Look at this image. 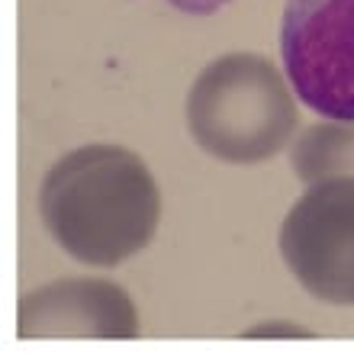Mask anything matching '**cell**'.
<instances>
[{
	"label": "cell",
	"instance_id": "1",
	"mask_svg": "<svg viewBox=\"0 0 354 354\" xmlns=\"http://www.w3.org/2000/svg\"><path fill=\"white\" fill-rule=\"evenodd\" d=\"M39 213L75 261L116 268L155 239L161 194L139 155L120 145H84L48 168Z\"/></svg>",
	"mask_w": 354,
	"mask_h": 354
},
{
	"label": "cell",
	"instance_id": "2",
	"mask_svg": "<svg viewBox=\"0 0 354 354\" xmlns=\"http://www.w3.org/2000/svg\"><path fill=\"white\" fill-rule=\"evenodd\" d=\"M293 93L268 58L223 55L209 62L187 97V126L203 151L229 165L277 155L297 129Z\"/></svg>",
	"mask_w": 354,
	"mask_h": 354
},
{
	"label": "cell",
	"instance_id": "3",
	"mask_svg": "<svg viewBox=\"0 0 354 354\" xmlns=\"http://www.w3.org/2000/svg\"><path fill=\"white\" fill-rule=\"evenodd\" d=\"M280 52L309 110L354 120V0H287Z\"/></svg>",
	"mask_w": 354,
	"mask_h": 354
},
{
	"label": "cell",
	"instance_id": "4",
	"mask_svg": "<svg viewBox=\"0 0 354 354\" xmlns=\"http://www.w3.org/2000/svg\"><path fill=\"white\" fill-rule=\"evenodd\" d=\"M280 254L316 299L354 306V177L309 184L280 225Z\"/></svg>",
	"mask_w": 354,
	"mask_h": 354
},
{
	"label": "cell",
	"instance_id": "5",
	"mask_svg": "<svg viewBox=\"0 0 354 354\" xmlns=\"http://www.w3.org/2000/svg\"><path fill=\"white\" fill-rule=\"evenodd\" d=\"M19 338H136L139 313L110 280H62L19 299Z\"/></svg>",
	"mask_w": 354,
	"mask_h": 354
},
{
	"label": "cell",
	"instance_id": "6",
	"mask_svg": "<svg viewBox=\"0 0 354 354\" xmlns=\"http://www.w3.org/2000/svg\"><path fill=\"white\" fill-rule=\"evenodd\" d=\"M293 171L303 184L328 177H354V120H332L309 126L293 142Z\"/></svg>",
	"mask_w": 354,
	"mask_h": 354
}]
</instances>
